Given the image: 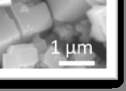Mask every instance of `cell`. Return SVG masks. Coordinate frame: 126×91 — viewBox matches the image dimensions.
Here are the masks:
<instances>
[{
  "instance_id": "6da1fadb",
  "label": "cell",
  "mask_w": 126,
  "mask_h": 91,
  "mask_svg": "<svg viewBox=\"0 0 126 91\" xmlns=\"http://www.w3.org/2000/svg\"><path fill=\"white\" fill-rule=\"evenodd\" d=\"M8 9L20 33V42L31 41L35 34L52 27L53 20L45 1L37 4L13 2Z\"/></svg>"
},
{
  "instance_id": "7a4b0ae2",
  "label": "cell",
  "mask_w": 126,
  "mask_h": 91,
  "mask_svg": "<svg viewBox=\"0 0 126 91\" xmlns=\"http://www.w3.org/2000/svg\"><path fill=\"white\" fill-rule=\"evenodd\" d=\"M40 51L33 42H18L9 45L2 55V69H35Z\"/></svg>"
},
{
  "instance_id": "3957f363",
  "label": "cell",
  "mask_w": 126,
  "mask_h": 91,
  "mask_svg": "<svg viewBox=\"0 0 126 91\" xmlns=\"http://www.w3.org/2000/svg\"><path fill=\"white\" fill-rule=\"evenodd\" d=\"M53 22L74 23L86 18L90 8L86 0H45Z\"/></svg>"
},
{
  "instance_id": "277c9868",
  "label": "cell",
  "mask_w": 126,
  "mask_h": 91,
  "mask_svg": "<svg viewBox=\"0 0 126 91\" xmlns=\"http://www.w3.org/2000/svg\"><path fill=\"white\" fill-rule=\"evenodd\" d=\"M18 42H20V33L8 7H0V64L6 47Z\"/></svg>"
},
{
  "instance_id": "5b68a950",
  "label": "cell",
  "mask_w": 126,
  "mask_h": 91,
  "mask_svg": "<svg viewBox=\"0 0 126 91\" xmlns=\"http://www.w3.org/2000/svg\"><path fill=\"white\" fill-rule=\"evenodd\" d=\"M86 17L90 24V37L100 43L107 40V7L106 5H96L86 12Z\"/></svg>"
},
{
  "instance_id": "8992f818",
  "label": "cell",
  "mask_w": 126,
  "mask_h": 91,
  "mask_svg": "<svg viewBox=\"0 0 126 91\" xmlns=\"http://www.w3.org/2000/svg\"><path fill=\"white\" fill-rule=\"evenodd\" d=\"M49 40L47 41V47L45 51L40 54L39 62L36 68L41 69H57L61 67L62 62H67V57L62 53L59 47L60 41L51 33L48 36Z\"/></svg>"
},
{
  "instance_id": "52a82bcc",
  "label": "cell",
  "mask_w": 126,
  "mask_h": 91,
  "mask_svg": "<svg viewBox=\"0 0 126 91\" xmlns=\"http://www.w3.org/2000/svg\"><path fill=\"white\" fill-rule=\"evenodd\" d=\"M52 27L55 36L65 44H71L76 37H79V33L72 23L53 22Z\"/></svg>"
},
{
  "instance_id": "ba28073f",
  "label": "cell",
  "mask_w": 126,
  "mask_h": 91,
  "mask_svg": "<svg viewBox=\"0 0 126 91\" xmlns=\"http://www.w3.org/2000/svg\"><path fill=\"white\" fill-rule=\"evenodd\" d=\"M76 31L79 33V41L80 44H87L91 39L90 37V24L86 17L83 20L74 23Z\"/></svg>"
},
{
  "instance_id": "9c48e42d",
  "label": "cell",
  "mask_w": 126,
  "mask_h": 91,
  "mask_svg": "<svg viewBox=\"0 0 126 91\" xmlns=\"http://www.w3.org/2000/svg\"><path fill=\"white\" fill-rule=\"evenodd\" d=\"M11 5V0H0V7H9Z\"/></svg>"
},
{
  "instance_id": "30bf717a",
  "label": "cell",
  "mask_w": 126,
  "mask_h": 91,
  "mask_svg": "<svg viewBox=\"0 0 126 91\" xmlns=\"http://www.w3.org/2000/svg\"><path fill=\"white\" fill-rule=\"evenodd\" d=\"M96 2H97L98 4H100V5H106V2L107 0H94Z\"/></svg>"
}]
</instances>
